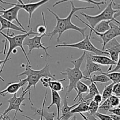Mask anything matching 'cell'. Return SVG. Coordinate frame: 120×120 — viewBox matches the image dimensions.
I'll use <instances>...</instances> for the list:
<instances>
[{
    "instance_id": "6da1fadb",
    "label": "cell",
    "mask_w": 120,
    "mask_h": 120,
    "mask_svg": "<svg viewBox=\"0 0 120 120\" xmlns=\"http://www.w3.org/2000/svg\"><path fill=\"white\" fill-rule=\"evenodd\" d=\"M67 1H69L71 4V10L70 11V14H69L67 17L64 18H60L57 14L55 12H54L53 11L51 10L50 8H48L47 9L49 11V12H50L51 14H52L54 15V16L56 18V21H57V23H56V26H55V28H53V30L50 32H49L47 34L48 36L50 37V40H52V38L53 36H55L56 35H58V37L57 38V42H60V38L61 36L62 35V34L66 32V30H76V31L79 32L83 36V39L85 38V32L86 30V29H87V27L85 28H80V27L77 26L75 25L74 23H72L71 22V18H72L73 16H74L75 12L78 11H81L83 10V9H91V8H94V6H91V7H76V6L74 4V2H73L72 0H63V1H57L56 2H55L53 4V7H55V6H56L57 5L59 4L63 3L64 2H67Z\"/></svg>"
},
{
    "instance_id": "7a4b0ae2",
    "label": "cell",
    "mask_w": 120,
    "mask_h": 120,
    "mask_svg": "<svg viewBox=\"0 0 120 120\" xmlns=\"http://www.w3.org/2000/svg\"><path fill=\"white\" fill-rule=\"evenodd\" d=\"M25 70L21 73L18 75L17 77H20L22 76H26V77L25 78L27 83H28V86L25 89L22 88V91L25 92H28L29 94L28 100L30 103L31 106H33V103L31 101L30 98V89L32 87H34V89H36V84L38 83V82L41 80V79L43 77H49V78L52 79L53 80H56L55 77V75H52L49 70V65L48 63H47L43 69L41 70H34L31 68V66L28 64L25 66Z\"/></svg>"
},
{
    "instance_id": "3957f363",
    "label": "cell",
    "mask_w": 120,
    "mask_h": 120,
    "mask_svg": "<svg viewBox=\"0 0 120 120\" xmlns=\"http://www.w3.org/2000/svg\"><path fill=\"white\" fill-rule=\"evenodd\" d=\"M0 34L2 35L4 37H5V38L6 39L7 41H8V43H9V48H8V52H7V55H6V57L5 58V59L4 60V63L2 64V67H1V69L0 70V73L3 71L5 65L6 63L8 62V60L11 59V58H9V56L11 55V54L12 53V51L14 49H16V48H21V50L23 52V54H24L25 56L26 57V59L27 60V62H28V65L30 66V62L29 60V58L28 57V55H27L26 52L24 48H23V42H24L25 39L27 37H29L30 35H38V34L36 32L33 30L32 28L30 29L29 32H28L26 34H20V35H14V33H12V35H7L6 34H5L4 33H3L2 32H0Z\"/></svg>"
},
{
    "instance_id": "277c9868",
    "label": "cell",
    "mask_w": 120,
    "mask_h": 120,
    "mask_svg": "<svg viewBox=\"0 0 120 120\" xmlns=\"http://www.w3.org/2000/svg\"><path fill=\"white\" fill-rule=\"evenodd\" d=\"M86 52H84L83 55L78 59L70 61V62L74 65L73 68L71 69L68 68L65 70V72H60L61 75H66L69 80V85L66 87L68 88V91L66 93V96H69V94L73 90H76V84L77 82L80 81V80L84 79L80 68L86 57Z\"/></svg>"
},
{
    "instance_id": "5b68a950",
    "label": "cell",
    "mask_w": 120,
    "mask_h": 120,
    "mask_svg": "<svg viewBox=\"0 0 120 120\" xmlns=\"http://www.w3.org/2000/svg\"><path fill=\"white\" fill-rule=\"evenodd\" d=\"M114 1H111L106 8L100 13L97 15L91 16L87 15L84 12H81L80 14L84 16L87 21L89 22V25L92 28H94L99 22L103 21H111L118 23V26H120V22L116 19V18L120 15V11L117 9L113 8Z\"/></svg>"
},
{
    "instance_id": "8992f818",
    "label": "cell",
    "mask_w": 120,
    "mask_h": 120,
    "mask_svg": "<svg viewBox=\"0 0 120 120\" xmlns=\"http://www.w3.org/2000/svg\"><path fill=\"white\" fill-rule=\"evenodd\" d=\"M56 48H77L80 50H84V52H89L93 53L95 55H99V56H109V53L105 51L100 50L94 46V45L90 41V38L89 35L85 36V38L82 41L75 43H70V44H59L55 46Z\"/></svg>"
},
{
    "instance_id": "52a82bcc",
    "label": "cell",
    "mask_w": 120,
    "mask_h": 120,
    "mask_svg": "<svg viewBox=\"0 0 120 120\" xmlns=\"http://www.w3.org/2000/svg\"><path fill=\"white\" fill-rule=\"evenodd\" d=\"M74 16H75V17L77 18L79 20H80L82 23L86 25L87 26L88 28H90V35H89V37H90V39H91L92 32L94 33L95 34H96L97 36H98L101 39L102 41H103L102 50H103V51H104L105 45H106L110 41H111V40H112L113 39H115L117 36H120V26L117 25L114 23L112 22L110 23V27H111V28H110V29H109L107 32L104 33V34H98V33H97L96 32H95L94 30H93L92 28H91L87 23H86V22L83 21L79 17V16H77V15L75 14Z\"/></svg>"
},
{
    "instance_id": "ba28073f",
    "label": "cell",
    "mask_w": 120,
    "mask_h": 120,
    "mask_svg": "<svg viewBox=\"0 0 120 120\" xmlns=\"http://www.w3.org/2000/svg\"><path fill=\"white\" fill-rule=\"evenodd\" d=\"M44 36H48L47 34H44L42 35H35V36L32 38L27 37L25 39L23 42V45L27 46L29 49L28 51V55H30L32 51L35 49H42L44 50L46 54V59L45 61H47V57H52L50 55H49V53L48 52V49L50 48V46L45 47L42 43V39Z\"/></svg>"
},
{
    "instance_id": "9c48e42d",
    "label": "cell",
    "mask_w": 120,
    "mask_h": 120,
    "mask_svg": "<svg viewBox=\"0 0 120 120\" xmlns=\"http://www.w3.org/2000/svg\"><path fill=\"white\" fill-rule=\"evenodd\" d=\"M19 2H20L19 4H15V3H11V2H5V1H3L2 0H0V2L4 4H8L10 5L13 6H17V7H19L21 9H23L26 12L28 13L29 14V21H28V28H29L30 26V23H31L32 20V14L36 9L38 8H39L41 6L47 3L49 0H42V1H39L38 2H30V3L28 4H25L22 2L21 0H18Z\"/></svg>"
},
{
    "instance_id": "30bf717a",
    "label": "cell",
    "mask_w": 120,
    "mask_h": 120,
    "mask_svg": "<svg viewBox=\"0 0 120 120\" xmlns=\"http://www.w3.org/2000/svg\"><path fill=\"white\" fill-rule=\"evenodd\" d=\"M27 93H28V92H25V91H22V94H21V95L19 97H18L17 96H16L17 94H14L12 97L7 101V102L9 104L8 107L4 111V112L1 113V115L4 116V115L8 114L9 112L14 110V111H15V115H14V118H13V120H15V118H16V115H17V112L18 111L21 112H23V110L21 109V105H22L23 101L26 100L25 96L26 94Z\"/></svg>"
},
{
    "instance_id": "8fae6325",
    "label": "cell",
    "mask_w": 120,
    "mask_h": 120,
    "mask_svg": "<svg viewBox=\"0 0 120 120\" xmlns=\"http://www.w3.org/2000/svg\"><path fill=\"white\" fill-rule=\"evenodd\" d=\"M0 8L2 9V10H0V13L2 14V15H1V16L3 18L5 19L8 20V21H10L11 22L12 21H15L17 22L18 25H19V26L20 28H22L23 30H26V29H25L23 25L21 24V23L19 22L18 18L19 11L21 9L19 7H17V6H13L11 8H8V9H5L4 8L0 5Z\"/></svg>"
},
{
    "instance_id": "7c38bea8",
    "label": "cell",
    "mask_w": 120,
    "mask_h": 120,
    "mask_svg": "<svg viewBox=\"0 0 120 120\" xmlns=\"http://www.w3.org/2000/svg\"><path fill=\"white\" fill-rule=\"evenodd\" d=\"M104 51L109 53L110 59L117 63L120 53V43L116 38L113 39L105 45Z\"/></svg>"
},
{
    "instance_id": "4fadbf2b",
    "label": "cell",
    "mask_w": 120,
    "mask_h": 120,
    "mask_svg": "<svg viewBox=\"0 0 120 120\" xmlns=\"http://www.w3.org/2000/svg\"><path fill=\"white\" fill-rule=\"evenodd\" d=\"M86 57H85L86 58V68L83 72V75L84 77V79L86 80L87 78L91 77V74L93 73L99 71L101 73H102L103 71L101 68L100 65L93 62L90 59L89 54L86 53Z\"/></svg>"
},
{
    "instance_id": "5bb4252c",
    "label": "cell",
    "mask_w": 120,
    "mask_h": 120,
    "mask_svg": "<svg viewBox=\"0 0 120 120\" xmlns=\"http://www.w3.org/2000/svg\"><path fill=\"white\" fill-rule=\"evenodd\" d=\"M27 83L25 79L22 80L19 79L18 82H11V83H8V86L5 89L3 90L2 91H0V96L5 97L7 94H14L15 93H17L21 88L23 87V86Z\"/></svg>"
},
{
    "instance_id": "9a60e30c",
    "label": "cell",
    "mask_w": 120,
    "mask_h": 120,
    "mask_svg": "<svg viewBox=\"0 0 120 120\" xmlns=\"http://www.w3.org/2000/svg\"><path fill=\"white\" fill-rule=\"evenodd\" d=\"M69 98L68 96L65 95L64 100H63V105L62 107L61 108V111H62V116L59 118V119L61 120H69L75 114L71 113V111L73 109H75L76 106L79 105L81 101H78L76 104H75L74 105H69L68 104V100Z\"/></svg>"
},
{
    "instance_id": "2e32d148",
    "label": "cell",
    "mask_w": 120,
    "mask_h": 120,
    "mask_svg": "<svg viewBox=\"0 0 120 120\" xmlns=\"http://www.w3.org/2000/svg\"><path fill=\"white\" fill-rule=\"evenodd\" d=\"M89 56L91 60L94 63H97L98 64H101L103 66H109V69L107 70V72L108 73L112 70V66L114 65H116V62H114L113 60L111 59L108 56H99V55H93L91 54H89Z\"/></svg>"
},
{
    "instance_id": "e0dca14e",
    "label": "cell",
    "mask_w": 120,
    "mask_h": 120,
    "mask_svg": "<svg viewBox=\"0 0 120 120\" xmlns=\"http://www.w3.org/2000/svg\"><path fill=\"white\" fill-rule=\"evenodd\" d=\"M47 94H48V89L46 90L45 95L44 99H43L42 106L41 109H36V108L34 107V106H31V109L35 112L34 116H36V115H39V114H41L43 116V118H45V120H54L55 116H56V113L54 112H49L45 110V105L46 101Z\"/></svg>"
},
{
    "instance_id": "ac0fdd59",
    "label": "cell",
    "mask_w": 120,
    "mask_h": 120,
    "mask_svg": "<svg viewBox=\"0 0 120 120\" xmlns=\"http://www.w3.org/2000/svg\"><path fill=\"white\" fill-rule=\"evenodd\" d=\"M0 23H1V28H0V32H2V30L5 29H8V31H7V35H9V29L22 32L25 33V34L28 32L26 30H23L22 28H20L19 26L16 25L15 23H13L12 22H10V21H8V20L3 18L1 15H0Z\"/></svg>"
},
{
    "instance_id": "d6986e66",
    "label": "cell",
    "mask_w": 120,
    "mask_h": 120,
    "mask_svg": "<svg viewBox=\"0 0 120 120\" xmlns=\"http://www.w3.org/2000/svg\"><path fill=\"white\" fill-rule=\"evenodd\" d=\"M51 90L52 93V103L49 105L47 107V109L49 110L53 105H55L57 107V120H59L60 118V106H61V102H62V98L59 95V93L56 91H53L52 90Z\"/></svg>"
},
{
    "instance_id": "ffe728a7",
    "label": "cell",
    "mask_w": 120,
    "mask_h": 120,
    "mask_svg": "<svg viewBox=\"0 0 120 120\" xmlns=\"http://www.w3.org/2000/svg\"><path fill=\"white\" fill-rule=\"evenodd\" d=\"M75 91L77 92V96L74 98L73 100L75 101H76V100L78 99V101H83V97H82V94L84 93H89V86L85 83L82 82V81H79L76 84Z\"/></svg>"
},
{
    "instance_id": "44dd1931",
    "label": "cell",
    "mask_w": 120,
    "mask_h": 120,
    "mask_svg": "<svg viewBox=\"0 0 120 120\" xmlns=\"http://www.w3.org/2000/svg\"><path fill=\"white\" fill-rule=\"evenodd\" d=\"M111 21H103L99 22L94 28L93 30H94L98 34H104L107 32L110 29V23L112 22Z\"/></svg>"
},
{
    "instance_id": "7402d4cb",
    "label": "cell",
    "mask_w": 120,
    "mask_h": 120,
    "mask_svg": "<svg viewBox=\"0 0 120 120\" xmlns=\"http://www.w3.org/2000/svg\"><path fill=\"white\" fill-rule=\"evenodd\" d=\"M90 85L89 86V91L87 94L83 98V101H91V100L94 98L96 94H100V91L97 88L96 84L95 83H93V82H90Z\"/></svg>"
},
{
    "instance_id": "603a6c76",
    "label": "cell",
    "mask_w": 120,
    "mask_h": 120,
    "mask_svg": "<svg viewBox=\"0 0 120 120\" xmlns=\"http://www.w3.org/2000/svg\"><path fill=\"white\" fill-rule=\"evenodd\" d=\"M66 81V79H62L60 80H51L48 83V88L56 92H62L64 90V87L61 82Z\"/></svg>"
},
{
    "instance_id": "cb8c5ba5",
    "label": "cell",
    "mask_w": 120,
    "mask_h": 120,
    "mask_svg": "<svg viewBox=\"0 0 120 120\" xmlns=\"http://www.w3.org/2000/svg\"><path fill=\"white\" fill-rule=\"evenodd\" d=\"M80 103L71 111V113H83L89 112V105L91 101H80Z\"/></svg>"
},
{
    "instance_id": "d4e9b609",
    "label": "cell",
    "mask_w": 120,
    "mask_h": 120,
    "mask_svg": "<svg viewBox=\"0 0 120 120\" xmlns=\"http://www.w3.org/2000/svg\"><path fill=\"white\" fill-rule=\"evenodd\" d=\"M86 80L89 81V82H93V83H105L110 82V80L109 79V77L105 75H91V77L87 78Z\"/></svg>"
},
{
    "instance_id": "484cf974",
    "label": "cell",
    "mask_w": 120,
    "mask_h": 120,
    "mask_svg": "<svg viewBox=\"0 0 120 120\" xmlns=\"http://www.w3.org/2000/svg\"><path fill=\"white\" fill-rule=\"evenodd\" d=\"M114 83H112L109 85L104 86V90L102 93V98H103V102L106 100L107 99L110 98L112 94V87H113Z\"/></svg>"
},
{
    "instance_id": "4316f807",
    "label": "cell",
    "mask_w": 120,
    "mask_h": 120,
    "mask_svg": "<svg viewBox=\"0 0 120 120\" xmlns=\"http://www.w3.org/2000/svg\"><path fill=\"white\" fill-rule=\"evenodd\" d=\"M111 109H112V107L110 104V100H109V98H108L106 100L103 102L101 105H100L99 108H98V111H100V113L105 114Z\"/></svg>"
},
{
    "instance_id": "83f0119b",
    "label": "cell",
    "mask_w": 120,
    "mask_h": 120,
    "mask_svg": "<svg viewBox=\"0 0 120 120\" xmlns=\"http://www.w3.org/2000/svg\"><path fill=\"white\" fill-rule=\"evenodd\" d=\"M101 74L106 75L109 77V79L112 81L114 84H117V83H120V72H103Z\"/></svg>"
},
{
    "instance_id": "f1b7e54d",
    "label": "cell",
    "mask_w": 120,
    "mask_h": 120,
    "mask_svg": "<svg viewBox=\"0 0 120 120\" xmlns=\"http://www.w3.org/2000/svg\"><path fill=\"white\" fill-rule=\"evenodd\" d=\"M99 106V104L95 102L94 100H91L89 105V112H88V113L91 116H94L95 114L98 112Z\"/></svg>"
},
{
    "instance_id": "f546056e",
    "label": "cell",
    "mask_w": 120,
    "mask_h": 120,
    "mask_svg": "<svg viewBox=\"0 0 120 120\" xmlns=\"http://www.w3.org/2000/svg\"><path fill=\"white\" fill-rule=\"evenodd\" d=\"M42 18H43V25H39L37 28V33L38 35H42L46 34L47 30V26L46 25V22H45V15L44 12H42Z\"/></svg>"
},
{
    "instance_id": "4dcf8cb0",
    "label": "cell",
    "mask_w": 120,
    "mask_h": 120,
    "mask_svg": "<svg viewBox=\"0 0 120 120\" xmlns=\"http://www.w3.org/2000/svg\"><path fill=\"white\" fill-rule=\"evenodd\" d=\"M109 100H110V104H111L112 109H114V107H119L120 105L119 97H117V96H114V95H112V96L109 98Z\"/></svg>"
},
{
    "instance_id": "1f68e13d",
    "label": "cell",
    "mask_w": 120,
    "mask_h": 120,
    "mask_svg": "<svg viewBox=\"0 0 120 120\" xmlns=\"http://www.w3.org/2000/svg\"><path fill=\"white\" fill-rule=\"evenodd\" d=\"M79 1H81V2H87V3L89 4H94L96 6H97V7L98 8V9L100 10L101 8H100V5H101L103 4H105L106 3V1H92V0H79Z\"/></svg>"
},
{
    "instance_id": "d6a6232c",
    "label": "cell",
    "mask_w": 120,
    "mask_h": 120,
    "mask_svg": "<svg viewBox=\"0 0 120 120\" xmlns=\"http://www.w3.org/2000/svg\"><path fill=\"white\" fill-rule=\"evenodd\" d=\"M95 117H97L100 120H114L110 117V115L104 114L100 113L99 112H97L94 115Z\"/></svg>"
},
{
    "instance_id": "836d02e7",
    "label": "cell",
    "mask_w": 120,
    "mask_h": 120,
    "mask_svg": "<svg viewBox=\"0 0 120 120\" xmlns=\"http://www.w3.org/2000/svg\"><path fill=\"white\" fill-rule=\"evenodd\" d=\"M112 93L114 94V96L120 97V83L114 84L112 87Z\"/></svg>"
},
{
    "instance_id": "e575fe53",
    "label": "cell",
    "mask_w": 120,
    "mask_h": 120,
    "mask_svg": "<svg viewBox=\"0 0 120 120\" xmlns=\"http://www.w3.org/2000/svg\"><path fill=\"white\" fill-rule=\"evenodd\" d=\"M120 69V53L119 55V57H118V59L117 60V63H116V67L114 68V69H112L111 70H110L109 72L108 73H113V72H117Z\"/></svg>"
},
{
    "instance_id": "d590c367",
    "label": "cell",
    "mask_w": 120,
    "mask_h": 120,
    "mask_svg": "<svg viewBox=\"0 0 120 120\" xmlns=\"http://www.w3.org/2000/svg\"><path fill=\"white\" fill-rule=\"evenodd\" d=\"M93 100L95 102H96L98 104H100L102 101H103V98H102V96L100 94H96V96L94 97Z\"/></svg>"
},
{
    "instance_id": "8d00e7d4",
    "label": "cell",
    "mask_w": 120,
    "mask_h": 120,
    "mask_svg": "<svg viewBox=\"0 0 120 120\" xmlns=\"http://www.w3.org/2000/svg\"><path fill=\"white\" fill-rule=\"evenodd\" d=\"M110 112H112V114L116 115V116H120V108H115V109H111L110 110Z\"/></svg>"
},
{
    "instance_id": "74e56055",
    "label": "cell",
    "mask_w": 120,
    "mask_h": 120,
    "mask_svg": "<svg viewBox=\"0 0 120 120\" xmlns=\"http://www.w3.org/2000/svg\"><path fill=\"white\" fill-rule=\"evenodd\" d=\"M11 120V118L9 117V116H8V114L4 115V116H2V115H0V120Z\"/></svg>"
},
{
    "instance_id": "f35d334b",
    "label": "cell",
    "mask_w": 120,
    "mask_h": 120,
    "mask_svg": "<svg viewBox=\"0 0 120 120\" xmlns=\"http://www.w3.org/2000/svg\"><path fill=\"white\" fill-rule=\"evenodd\" d=\"M112 7H113V8L114 9H117V10H119L120 11V4L116 3V2H114V1L113 5H112Z\"/></svg>"
},
{
    "instance_id": "ab89813d",
    "label": "cell",
    "mask_w": 120,
    "mask_h": 120,
    "mask_svg": "<svg viewBox=\"0 0 120 120\" xmlns=\"http://www.w3.org/2000/svg\"><path fill=\"white\" fill-rule=\"evenodd\" d=\"M86 117L87 118V119L89 120H97V118H96V117H95L94 116H91V115L89 114V113L87 114L86 116Z\"/></svg>"
},
{
    "instance_id": "60d3db41",
    "label": "cell",
    "mask_w": 120,
    "mask_h": 120,
    "mask_svg": "<svg viewBox=\"0 0 120 120\" xmlns=\"http://www.w3.org/2000/svg\"><path fill=\"white\" fill-rule=\"evenodd\" d=\"M39 115H40V116H41V118H40L39 120H43V116H42V115L41 114H39ZM21 116H22V117H25V118H27V119H28L29 120H34V119H33V118H30V117H28V116H25V115H21Z\"/></svg>"
},
{
    "instance_id": "b9f144b4",
    "label": "cell",
    "mask_w": 120,
    "mask_h": 120,
    "mask_svg": "<svg viewBox=\"0 0 120 120\" xmlns=\"http://www.w3.org/2000/svg\"><path fill=\"white\" fill-rule=\"evenodd\" d=\"M110 116L114 120H120V116H116V115L114 114H111Z\"/></svg>"
},
{
    "instance_id": "7bdbcfd3",
    "label": "cell",
    "mask_w": 120,
    "mask_h": 120,
    "mask_svg": "<svg viewBox=\"0 0 120 120\" xmlns=\"http://www.w3.org/2000/svg\"><path fill=\"white\" fill-rule=\"evenodd\" d=\"M2 53H4V51H1L0 52V55H1V54H2ZM3 63H4V60H0V68H1V65H2V64H3ZM0 80H1V81H2V82H4V79L3 78H2V77H1V76H0Z\"/></svg>"
},
{
    "instance_id": "ee69618b",
    "label": "cell",
    "mask_w": 120,
    "mask_h": 120,
    "mask_svg": "<svg viewBox=\"0 0 120 120\" xmlns=\"http://www.w3.org/2000/svg\"><path fill=\"white\" fill-rule=\"evenodd\" d=\"M80 116H82V117H83V119H84V120H89L87 119V118L86 117V116L85 115H84L83 114V113H80Z\"/></svg>"
},
{
    "instance_id": "f6af8a7d",
    "label": "cell",
    "mask_w": 120,
    "mask_h": 120,
    "mask_svg": "<svg viewBox=\"0 0 120 120\" xmlns=\"http://www.w3.org/2000/svg\"><path fill=\"white\" fill-rule=\"evenodd\" d=\"M69 120H77V117H76V115L75 114Z\"/></svg>"
},
{
    "instance_id": "bcb514c9",
    "label": "cell",
    "mask_w": 120,
    "mask_h": 120,
    "mask_svg": "<svg viewBox=\"0 0 120 120\" xmlns=\"http://www.w3.org/2000/svg\"><path fill=\"white\" fill-rule=\"evenodd\" d=\"M2 103H0V108H1V107H2Z\"/></svg>"
},
{
    "instance_id": "7dc6e473",
    "label": "cell",
    "mask_w": 120,
    "mask_h": 120,
    "mask_svg": "<svg viewBox=\"0 0 120 120\" xmlns=\"http://www.w3.org/2000/svg\"><path fill=\"white\" fill-rule=\"evenodd\" d=\"M120 105H119V107H120Z\"/></svg>"
}]
</instances>
